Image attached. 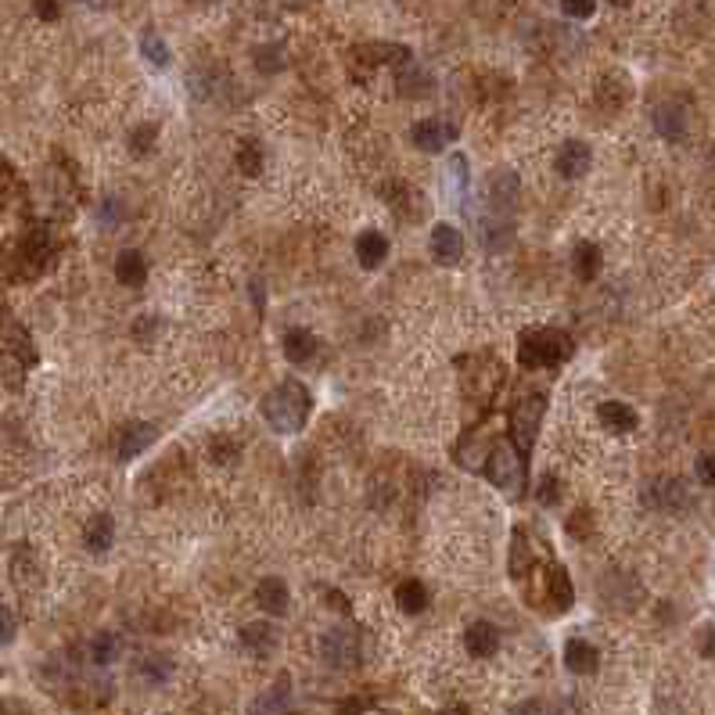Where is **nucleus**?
<instances>
[{
  "instance_id": "nucleus-27",
  "label": "nucleus",
  "mask_w": 715,
  "mask_h": 715,
  "mask_svg": "<svg viewBox=\"0 0 715 715\" xmlns=\"http://www.w3.org/2000/svg\"><path fill=\"white\" fill-rule=\"evenodd\" d=\"M507 223L500 220V216H489V220H478V237H482V245L489 248V252H496V248H503L507 245Z\"/></svg>"
},
{
  "instance_id": "nucleus-7",
  "label": "nucleus",
  "mask_w": 715,
  "mask_h": 715,
  "mask_svg": "<svg viewBox=\"0 0 715 715\" xmlns=\"http://www.w3.org/2000/svg\"><path fill=\"white\" fill-rule=\"evenodd\" d=\"M590 162H593V151L582 141H565L558 148V173L565 176V181H579V176H586Z\"/></svg>"
},
{
  "instance_id": "nucleus-3",
  "label": "nucleus",
  "mask_w": 715,
  "mask_h": 715,
  "mask_svg": "<svg viewBox=\"0 0 715 715\" xmlns=\"http://www.w3.org/2000/svg\"><path fill=\"white\" fill-rule=\"evenodd\" d=\"M568 338H561L558 331H528L521 334L518 345V360L525 367H558L565 356H568Z\"/></svg>"
},
{
  "instance_id": "nucleus-28",
  "label": "nucleus",
  "mask_w": 715,
  "mask_h": 715,
  "mask_svg": "<svg viewBox=\"0 0 715 715\" xmlns=\"http://www.w3.org/2000/svg\"><path fill=\"white\" fill-rule=\"evenodd\" d=\"M141 54H144L155 68H165V65H169V47H165V40L155 36V33H144V36H141Z\"/></svg>"
},
{
  "instance_id": "nucleus-9",
  "label": "nucleus",
  "mask_w": 715,
  "mask_h": 715,
  "mask_svg": "<svg viewBox=\"0 0 715 715\" xmlns=\"http://www.w3.org/2000/svg\"><path fill=\"white\" fill-rule=\"evenodd\" d=\"M241 644H245L255 658H270V655L277 651L281 637H277V630H274V622H248L245 630H241Z\"/></svg>"
},
{
  "instance_id": "nucleus-16",
  "label": "nucleus",
  "mask_w": 715,
  "mask_h": 715,
  "mask_svg": "<svg viewBox=\"0 0 715 715\" xmlns=\"http://www.w3.org/2000/svg\"><path fill=\"white\" fill-rule=\"evenodd\" d=\"M116 277H119V285H126V288H141V285L148 281V259H144V252L126 248V252L116 259Z\"/></svg>"
},
{
  "instance_id": "nucleus-19",
  "label": "nucleus",
  "mask_w": 715,
  "mask_h": 715,
  "mask_svg": "<svg viewBox=\"0 0 715 715\" xmlns=\"http://www.w3.org/2000/svg\"><path fill=\"white\" fill-rule=\"evenodd\" d=\"M155 438H158V428H155V424H144V421H141V424L126 428L123 438H119V457H123V461H133L137 454L148 450V446H151Z\"/></svg>"
},
{
  "instance_id": "nucleus-41",
  "label": "nucleus",
  "mask_w": 715,
  "mask_h": 715,
  "mask_svg": "<svg viewBox=\"0 0 715 715\" xmlns=\"http://www.w3.org/2000/svg\"><path fill=\"white\" fill-rule=\"evenodd\" d=\"M607 4H611V8H630L633 0H607Z\"/></svg>"
},
{
  "instance_id": "nucleus-22",
  "label": "nucleus",
  "mask_w": 715,
  "mask_h": 715,
  "mask_svg": "<svg viewBox=\"0 0 715 715\" xmlns=\"http://www.w3.org/2000/svg\"><path fill=\"white\" fill-rule=\"evenodd\" d=\"M597 417H600L604 428H611V431H633V428H637V410H633V406H625V403H618V399L600 403Z\"/></svg>"
},
{
  "instance_id": "nucleus-11",
  "label": "nucleus",
  "mask_w": 715,
  "mask_h": 715,
  "mask_svg": "<svg viewBox=\"0 0 715 715\" xmlns=\"http://www.w3.org/2000/svg\"><path fill=\"white\" fill-rule=\"evenodd\" d=\"M464 647L475 658H493L500 651V630H496L493 622H471L468 633H464Z\"/></svg>"
},
{
  "instance_id": "nucleus-34",
  "label": "nucleus",
  "mask_w": 715,
  "mask_h": 715,
  "mask_svg": "<svg viewBox=\"0 0 715 715\" xmlns=\"http://www.w3.org/2000/svg\"><path fill=\"white\" fill-rule=\"evenodd\" d=\"M255 65H259V72H277L281 68V51L277 47H259L255 51Z\"/></svg>"
},
{
  "instance_id": "nucleus-23",
  "label": "nucleus",
  "mask_w": 715,
  "mask_h": 715,
  "mask_svg": "<svg viewBox=\"0 0 715 715\" xmlns=\"http://www.w3.org/2000/svg\"><path fill=\"white\" fill-rule=\"evenodd\" d=\"M396 604H399L406 615H421V611L428 607V586H424L421 579H406V582H399V590H396Z\"/></svg>"
},
{
  "instance_id": "nucleus-8",
  "label": "nucleus",
  "mask_w": 715,
  "mask_h": 715,
  "mask_svg": "<svg viewBox=\"0 0 715 715\" xmlns=\"http://www.w3.org/2000/svg\"><path fill=\"white\" fill-rule=\"evenodd\" d=\"M540 410H543V399H535V396L521 399L518 410H514V424H510V428H514V438H518V450H521V454H528V446H532V438H535Z\"/></svg>"
},
{
  "instance_id": "nucleus-21",
  "label": "nucleus",
  "mask_w": 715,
  "mask_h": 715,
  "mask_svg": "<svg viewBox=\"0 0 715 715\" xmlns=\"http://www.w3.org/2000/svg\"><path fill=\"white\" fill-rule=\"evenodd\" d=\"M285 356L292 364H309L313 356H317V334H309V331H302V327H292L288 334H285Z\"/></svg>"
},
{
  "instance_id": "nucleus-40",
  "label": "nucleus",
  "mask_w": 715,
  "mask_h": 715,
  "mask_svg": "<svg viewBox=\"0 0 715 715\" xmlns=\"http://www.w3.org/2000/svg\"><path fill=\"white\" fill-rule=\"evenodd\" d=\"M521 715H554V708L547 701H528V704H521Z\"/></svg>"
},
{
  "instance_id": "nucleus-17",
  "label": "nucleus",
  "mask_w": 715,
  "mask_h": 715,
  "mask_svg": "<svg viewBox=\"0 0 715 715\" xmlns=\"http://www.w3.org/2000/svg\"><path fill=\"white\" fill-rule=\"evenodd\" d=\"M112 535H116V521L108 514H94L83 528V543L91 554H105L112 547Z\"/></svg>"
},
{
  "instance_id": "nucleus-25",
  "label": "nucleus",
  "mask_w": 715,
  "mask_h": 715,
  "mask_svg": "<svg viewBox=\"0 0 715 715\" xmlns=\"http://www.w3.org/2000/svg\"><path fill=\"white\" fill-rule=\"evenodd\" d=\"M572 262H575V274H579L582 281H593V277H597V270H600V248H597V245H590V241H582V245L575 248Z\"/></svg>"
},
{
  "instance_id": "nucleus-24",
  "label": "nucleus",
  "mask_w": 715,
  "mask_h": 715,
  "mask_svg": "<svg viewBox=\"0 0 715 715\" xmlns=\"http://www.w3.org/2000/svg\"><path fill=\"white\" fill-rule=\"evenodd\" d=\"M119 655H123V640L116 633H98L91 640V662L94 665H112Z\"/></svg>"
},
{
  "instance_id": "nucleus-5",
  "label": "nucleus",
  "mask_w": 715,
  "mask_h": 715,
  "mask_svg": "<svg viewBox=\"0 0 715 715\" xmlns=\"http://www.w3.org/2000/svg\"><path fill=\"white\" fill-rule=\"evenodd\" d=\"M518 191H521L518 173H514V169H496V173L489 176L486 202H489V209H493L496 216H507V213L518 205Z\"/></svg>"
},
{
  "instance_id": "nucleus-42",
  "label": "nucleus",
  "mask_w": 715,
  "mask_h": 715,
  "mask_svg": "<svg viewBox=\"0 0 715 715\" xmlns=\"http://www.w3.org/2000/svg\"><path fill=\"white\" fill-rule=\"evenodd\" d=\"M0 715H4V711H0Z\"/></svg>"
},
{
  "instance_id": "nucleus-35",
  "label": "nucleus",
  "mask_w": 715,
  "mask_h": 715,
  "mask_svg": "<svg viewBox=\"0 0 715 715\" xmlns=\"http://www.w3.org/2000/svg\"><path fill=\"white\" fill-rule=\"evenodd\" d=\"M597 8V0H561V12L568 19H590Z\"/></svg>"
},
{
  "instance_id": "nucleus-2",
  "label": "nucleus",
  "mask_w": 715,
  "mask_h": 715,
  "mask_svg": "<svg viewBox=\"0 0 715 715\" xmlns=\"http://www.w3.org/2000/svg\"><path fill=\"white\" fill-rule=\"evenodd\" d=\"M482 471H486V478H489L496 489L518 496V493H521V482H525V454L518 450L510 438H496L493 450H489V461L482 464Z\"/></svg>"
},
{
  "instance_id": "nucleus-20",
  "label": "nucleus",
  "mask_w": 715,
  "mask_h": 715,
  "mask_svg": "<svg viewBox=\"0 0 715 715\" xmlns=\"http://www.w3.org/2000/svg\"><path fill=\"white\" fill-rule=\"evenodd\" d=\"M655 126H658L662 137L679 141V137L687 133V116H683V108H679L676 101H662V105L655 108Z\"/></svg>"
},
{
  "instance_id": "nucleus-30",
  "label": "nucleus",
  "mask_w": 715,
  "mask_h": 715,
  "mask_svg": "<svg viewBox=\"0 0 715 715\" xmlns=\"http://www.w3.org/2000/svg\"><path fill=\"white\" fill-rule=\"evenodd\" d=\"M446 184L454 188L457 198H464V191H468V158L464 155L450 158V165H446Z\"/></svg>"
},
{
  "instance_id": "nucleus-15",
  "label": "nucleus",
  "mask_w": 715,
  "mask_h": 715,
  "mask_svg": "<svg viewBox=\"0 0 715 715\" xmlns=\"http://www.w3.org/2000/svg\"><path fill=\"white\" fill-rule=\"evenodd\" d=\"M385 202H389V205H392V209H396L403 220H410V223H414V220L424 213V198H421V195H417L410 184H403V181H396V184H389V188H385Z\"/></svg>"
},
{
  "instance_id": "nucleus-6",
  "label": "nucleus",
  "mask_w": 715,
  "mask_h": 715,
  "mask_svg": "<svg viewBox=\"0 0 715 715\" xmlns=\"http://www.w3.org/2000/svg\"><path fill=\"white\" fill-rule=\"evenodd\" d=\"M431 255H435V262L438 266H454V262H461V255H464V234L457 230V227H450V223H438L435 230H431Z\"/></svg>"
},
{
  "instance_id": "nucleus-12",
  "label": "nucleus",
  "mask_w": 715,
  "mask_h": 715,
  "mask_svg": "<svg viewBox=\"0 0 715 715\" xmlns=\"http://www.w3.org/2000/svg\"><path fill=\"white\" fill-rule=\"evenodd\" d=\"M410 137H414V144H417L421 151L435 155V151H442L446 144H450L454 130H450V126H446V123H438V119H421V123H414Z\"/></svg>"
},
{
  "instance_id": "nucleus-38",
  "label": "nucleus",
  "mask_w": 715,
  "mask_h": 715,
  "mask_svg": "<svg viewBox=\"0 0 715 715\" xmlns=\"http://www.w3.org/2000/svg\"><path fill=\"white\" fill-rule=\"evenodd\" d=\"M697 478L704 486H715V457H701L697 461Z\"/></svg>"
},
{
  "instance_id": "nucleus-13",
  "label": "nucleus",
  "mask_w": 715,
  "mask_h": 715,
  "mask_svg": "<svg viewBox=\"0 0 715 715\" xmlns=\"http://www.w3.org/2000/svg\"><path fill=\"white\" fill-rule=\"evenodd\" d=\"M597 665H600V655H597V647L590 644V640H568L565 644V669L568 672H575V676H593L597 672Z\"/></svg>"
},
{
  "instance_id": "nucleus-18",
  "label": "nucleus",
  "mask_w": 715,
  "mask_h": 715,
  "mask_svg": "<svg viewBox=\"0 0 715 715\" xmlns=\"http://www.w3.org/2000/svg\"><path fill=\"white\" fill-rule=\"evenodd\" d=\"M647 500H651L655 507H662V510H679L683 503H690V493L683 489L679 478H658V482L651 486Z\"/></svg>"
},
{
  "instance_id": "nucleus-33",
  "label": "nucleus",
  "mask_w": 715,
  "mask_h": 715,
  "mask_svg": "<svg viewBox=\"0 0 715 715\" xmlns=\"http://www.w3.org/2000/svg\"><path fill=\"white\" fill-rule=\"evenodd\" d=\"M15 630H19V622H15V611L0 604V647L15 640Z\"/></svg>"
},
{
  "instance_id": "nucleus-37",
  "label": "nucleus",
  "mask_w": 715,
  "mask_h": 715,
  "mask_svg": "<svg viewBox=\"0 0 715 715\" xmlns=\"http://www.w3.org/2000/svg\"><path fill=\"white\" fill-rule=\"evenodd\" d=\"M33 8H36V15H40L44 22L61 19V4H58V0H33Z\"/></svg>"
},
{
  "instance_id": "nucleus-32",
  "label": "nucleus",
  "mask_w": 715,
  "mask_h": 715,
  "mask_svg": "<svg viewBox=\"0 0 715 715\" xmlns=\"http://www.w3.org/2000/svg\"><path fill=\"white\" fill-rule=\"evenodd\" d=\"M535 500H540L543 507H558V500H561V482H558V475H543V478H540Z\"/></svg>"
},
{
  "instance_id": "nucleus-1",
  "label": "nucleus",
  "mask_w": 715,
  "mask_h": 715,
  "mask_svg": "<svg viewBox=\"0 0 715 715\" xmlns=\"http://www.w3.org/2000/svg\"><path fill=\"white\" fill-rule=\"evenodd\" d=\"M309 406H313V399H309V392L299 382H281L270 396L262 399V417L270 421L274 431L292 435V431H299L306 424Z\"/></svg>"
},
{
  "instance_id": "nucleus-36",
  "label": "nucleus",
  "mask_w": 715,
  "mask_h": 715,
  "mask_svg": "<svg viewBox=\"0 0 715 715\" xmlns=\"http://www.w3.org/2000/svg\"><path fill=\"white\" fill-rule=\"evenodd\" d=\"M151 144H155V126H137L133 137H130V148H133L137 155H144Z\"/></svg>"
},
{
  "instance_id": "nucleus-26",
  "label": "nucleus",
  "mask_w": 715,
  "mask_h": 715,
  "mask_svg": "<svg viewBox=\"0 0 715 715\" xmlns=\"http://www.w3.org/2000/svg\"><path fill=\"white\" fill-rule=\"evenodd\" d=\"M137 676L148 679V683H162V679L173 676V662L162 658V655H144V658L137 662Z\"/></svg>"
},
{
  "instance_id": "nucleus-29",
  "label": "nucleus",
  "mask_w": 715,
  "mask_h": 715,
  "mask_svg": "<svg viewBox=\"0 0 715 715\" xmlns=\"http://www.w3.org/2000/svg\"><path fill=\"white\" fill-rule=\"evenodd\" d=\"M550 597H554V607H558V611H568V607H572V582H568L565 568H550Z\"/></svg>"
},
{
  "instance_id": "nucleus-4",
  "label": "nucleus",
  "mask_w": 715,
  "mask_h": 715,
  "mask_svg": "<svg viewBox=\"0 0 715 715\" xmlns=\"http://www.w3.org/2000/svg\"><path fill=\"white\" fill-rule=\"evenodd\" d=\"M360 655H364V644H360V633H356V630L334 625V630H327L320 637V658L331 669H356V665H360Z\"/></svg>"
},
{
  "instance_id": "nucleus-14",
  "label": "nucleus",
  "mask_w": 715,
  "mask_h": 715,
  "mask_svg": "<svg viewBox=\"0 0 715 715\" xmlns=\"http://www.w3.org/2000/svg\"><path fill=\"white\" fill-rule=\"evenodd\" d=\"M389 255V237L382 230H364L356 237V259H360L364 270H378Z\"/></svg>"
},
{
  "instance_id": "nucleus-31",
  "label": "nucleus",
  "mask_w": 715,
  "mask_h": 715,
  "mask_svg": "<svg viewBox=\"0 0 715 715\" xmlns=\"http://www.w3.org/2000/svg\"><path fill=\"white\" fill-rule=\"evenodd\" d=\"M237 165H241V173H259L262 169V148L255 144V141H248V144H241L237 148Z\"/></svg>"
},
{
  "instance_id": "nucleus-10",
  "label": "nucleus",
  "mask_w": 715,
  "mask_h": 715,
  "mask_svg": "<svg viewBox=\"0 0 715 715\" xmlns=\"http://www.w3.org/2000/svg\"><path fill=\"white\" fill-rule=\"evenodd\" d=\"M255 604H259L266 615H285V611H288V604H292L288 582H285V579H277V575L262 579V582L255 586Z\"/></svg>"
},
{
  "instance_id": "nucleus-39",
  "label": "nucleus",
  "mask_w": 715,
  "mask_h": 715,
  "mask_svg": "<svg viewBox=\"0 0 715 715\" xmlns=\"http://www.w3.org/2000/svg\"><path fill=\"white\" fill-rule=\"evenodd\" d=\"M213 457H216V461H220V457H223V461H234V457H237V454H234V442L216 438V442H213Z\"/></svg>"
}]
</instances>
